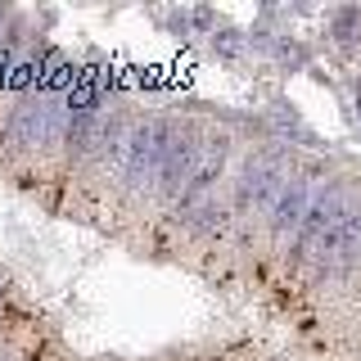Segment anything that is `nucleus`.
<instances>
[{"label":"nucleus","mask_w":361,"mask_h":361,"mask_svg":"<svg viewBox=\"0 0 361 361\" xmlns=\"http://www.w3.org/2000/svg\"><path fill=\"white\" fill-rule=\"evenodd\" d=\"M298 172L293 167V154L285 145H262L244 158L240 176L231 180V208H235V221H257V212H267L276 195L285 190V180Z\"/></svg>","instance_id":"nucleus-1"},{"label":"nucleus","mask_w":361,"mask_h":361,"mask_svg":"<svg viewBox=\"0 0 361 361\" xmlns=\"http://www.w3.org/2000/svg\"><path fill=\"white\" fill-rule=\"evenodd\" d=\"M176 127H180V118H135L127 163H122V180H118V199L127 203L131 212H140V203L149 195V185L158 176V163H163Z\"/></svg>","instance_id":"nucleus-2"},{"label":"nucleus","mask_w":361,"mask_h":361,"mask_svg":"<svg viewBox=\"0 0 361 361\" xmlns=\"http://www.w3.org/2000/svg\"><path fill=\"white\" fill-rule=\"evenodd\" d=\"M357 199H361V185H357V180H325V185L312 190V203H307L298 231H293V244H289V271H307L312 248L321 244V235L330 231V226L343 217Z\"/></svg>","instance_id":"nucleus-3"},{"label":"nucleus","mask_w":361,"mask_h":361,"mask_svg":"<svg viewBox=\"0 0 361 361\" xmlns=\"http://www.w3.org/2000/svg\"><path fill=\"white\" fill-rule=\"evenodd\" d=\"M199 145H203V127L199 122H180L172 145H167V154H163V163H158V176H154L149 195L140 203V212L176 208L180 190H185V180H190V172H195V163H199Z\"/></svg>","instance_id":"nucleus-4"},{"label":"nucleus","mask_w":361,"mask_h":361,"mask_svg":"<svg viewBox=\"0 0 361 361\" xmlns=\"http://www.w3.org/2000/svg\"><path fill=\"white\" fill-rule=\"evenodd\" d=\"M357 267H361V199L321 235V244L312 248L307 271L316 280H330V276H348Z\"/></svg>","instance_id":"nucleus-5"},{"label":"nucleus","mask_w":361,"mask_h":361,"mask_svg":"<svg viewBox=\"0 0 361 361\" xmlns=\"http://www.w3.org/2000/svg\"><path fill=\"white\" fill-rule=\"evenodd\" d=\"M226 158H231V135L226 131H203L199 163H195V172H190L185 190H180V199H176V217H185L190 208H199V203H208L217 195V185L226 176Z\"/></svg>","instance_id":"nucleus-6"},{"label":"nucleus","mask_w":361,"mask_h":361,"mask_svg":"<svg viewBox=\"0 0 361 361\" xmlns=\"http://www.w3.org/2000/svg\"><path fill=\"white\" fill-rule=\"evenodd\" d=\"M312 190H316L312 172H293V176L285 180V190L276 195V203H271V208H267V217H262V226H267V240H271V244H285V240H293V231H298L302 212H307V203H312Z\"/></svg>","instance_id":"nucleus-7"},{"label":"nucleus","mask_w":361,"mask_h":361,"mask_svg":"<svg viewBox=\"0 0 361 361\" xmlns=\"http://www.w3.org/2000/svg\"><path fill=\"white\" fill-rule=\"evenodd\" d=\"M357 23H361V14H357V9H343V14H338L334 18V27H338V41H353V32H357Z\"/></svg>","instance_id":"nucleus-8"},{"label":"nucleus","mask_w":361,"mask_h":361,"mask_svg":"<svg viewBox=\"0 0 361 361\" xmlns=\"http://www.w3.org/2000/svg\"><path fill=\"white\" fill-rule=\"evenodd\" d=\"M212 45H217V50L226 54V59H235V54H240V41H235V32H221V37L212 41Z\"/></svg>","instance_id":"nucleus-9"},{"label":"nucleus","mask_w":361,"mask_h":361,"mask_svg":"<svg viewBox=\"0 0 361 361\" xmlns=\"http://www.w3.org/2000/svg\"><path fill=\"white\" fill-rule=\"evenodd\" d=\"M5 285H9V276H5V271H0V298H5Z\"/></svg>","instance_id":"nucleus-10"}]
</instances>
